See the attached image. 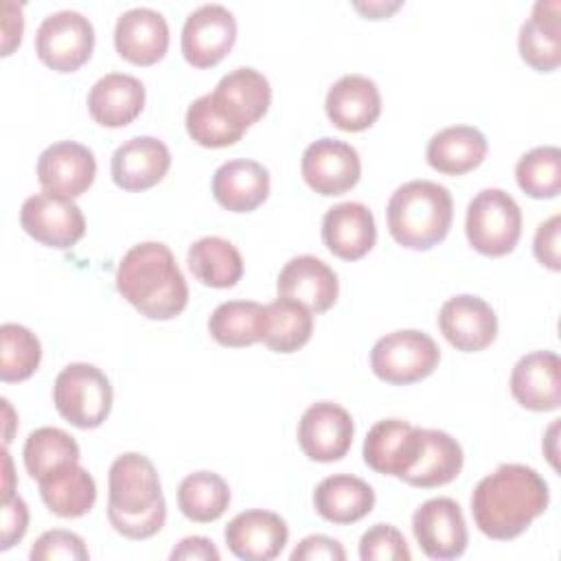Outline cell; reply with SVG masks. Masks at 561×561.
Wrapping results in <instances>:
<instances>
[{
    "label": "cell",
    "instance_id": "1",
    "mask_svg": "<svg viewBox=\"0 0 561 561\" xmlns=\"http://www.w3.org/2000/svg\"><path fill=\"white\" fill-rule=\"evenodd\" d=\"M546 480L526 465H500L471 493V515L482 535L495 541L519 537L546 508Z\"/></svg>",
    "mask_w": 561,
    "mask_h": 561
},
{
    "label": "cell",
    "instance_id": "2",
    "mask_svg": "<svg viewBox=\"0 0 561 561\" xmlns=\"http://www.w3.org/2000/svg\"><path fill=\"white\" fill-rule=\"evenodd\" d=\"M118 294L149 320H171L188 305V285L173 252L160 241L131 245L116 267Z\"/></svg>",
    "mask_w": 561,
    "mask_h": 561
},
{
    "label": "cell",
    "instance_id": "3",
    "mask_svg": "<svg viewBox=\"0 0 561 561\" xmlns=\"http://www.w3.org/2000/svg\"><path fill=\"white\" fill-rule=\"evenodd\" d=\"M107 517L127 539H149L167 522V502L153 462L136 451L121 454L107 473Z\"/></svg>",
    "mask_w": 561,
    "mask_h": 561
},
{
    "label": "cell",
    "instance_id": "4",
    "mask_svg": "<svg viewBox=\"0 0 561 561\" xmlns=\"http://www.w3.org/2000/svg\"><path fill=\"white\" fill-rule=\"evenodd\" d=\"M386 219L390 237L399 245L430 250L438 245L451 228V193L432 180L405 182L390 195Z\"/></svg>",
    "mask_w": 561,
    "mask_h": 561
},
{
    "label": "cell",
    "instance_id": "5",
    "mask_svg": "<svg viewBox=\"0 0 561 561\" xmlns=\"http://www.w3.org/2000/svg\"><path fill=\"white\" fill-rule=\"evenodd\" d=\"M112 401V383L94 364L75 362L55 377L53 403L57 412L79 430L99 427L110 416Z\"/></svg>",
    "mask_w": 561,
    "mask_h": 561
},
{
    "label": "cell",
    "instance_id": "6",
    "mask_svg": "<svg viewBox=\"0 0 561 561\" xmlns=\"http://www.w3.org/2000/svg\"><path fill=\"white\" fill-rule=\"evenodd\" d=\"M469 245L484 256H504L522 237V208L502 188H482L467 206Z\"/></svg>",
    "mask_w": 561,
    "mask_h": 561
},
{
    "label": "cell",
    "instance_id": "7",
    "mask_svg": "<svg viewBox=\"0 0 561 561\" xmlns=\"http://www.w3.org/2000/svg\"><path fill=\"white\" fill-rule=\"evenodd\" d=\"M440 362L436 342L416 329L386 333L370 348L373 373L392 386H408L430 377Z\"/></svg>",
    "mask_w": 561,
    "mask_h": 561
},
{
    "label": "cell",
    "instance_id": "8",
    "mask_svg": "<svg viewBox=\"0 0 561 561\" xmlns=\"http://www.w3.org/2000/svg\"><path fill=\"white\" fill-rule=\"evenodd\" d=\"M94 50L92 22L79 11H55L46 15L35 33L39 61L57 72L79 70Z\"/></svg>",
    "mask_w": 561,
    "mask_h": 561
},
{
    "label": "cell",
    "instance_id": "9",
    "mask_svg": "<svg viewBox=\"0 0 561 561\" xmlns=\"http://www.w3.org/2000/svg\"><path fill=\"white\" fill-rule=\"evenodd\" d=\"M20 224L28 237L55 250H68L85 234V217L81 208L72 199L46 191L24 199Z\"/></svg>",
    "mask_w": 561,
    "mask_h": 561
},
{
    "label": "cell",
    "instance_id": "10",
    "mask_svg": "<svg viewBox=\"0 0 561 561\" xmlns=\"http://www.w3.org/2000/svg\"><path fill=\"white\" fill-rule=\"evenodd\" d=\"M237 20L224 4H202L182 26V55L193 68L217 66L234 46Z\"/></svg>",
    "mask_w": 561,
    "mask_h": 561
},
{
    "label": "cell",
    "instance_id": "11",
    "mask_svg": "<svg viewBox=\"0 0 561 561\" xmlns=\"http://www.w3.org/2000/svg\"><path fill=\"white\" fill-rule=\"evenodd\" d=\"M412 533L425 557L447 561L467 550L469 533L462 508L451 497H432L412 515Z\"/></svg>",
    "mask_w": 561,
    "mask_h": 561
},
{
    "label": "cell",
    "instance_id": "12",
    "mask_svg": "<svg viewBox=\"0 0 561 561\" xmlns=\"http://www.w3.org/2000/svg\"><path fill=\"white\" fill-rule=\"evenodd\" d=\"M300 173L318 195H342L359 182L362 160L353 145L337 138H320L302 151Z\"/></svg>",
    "mask_w": 561,
    "mask_h": 561
},
{
    "label": "cell",
    "instance_id": "13",
    "mask_svg": "<svg viewBox=\"0 0 561 561\" xmlns=\"http://www.w3.org/2000/svg\"><path fill=\"white\" fill-rule=\"evenodd\" d=\"M353 416L333 401L309 405L298 421V445L309 460H342L353 445Z\"/></svg>",
    "mask_w": 561,
    "mask_h": 561
},
{
    "label": "cell",
    "instance_id": "14",
    "mask_svg": "<svg viewBox=\"0 0 561 561\" xmlns=\"http://www.w3.org/2000/svg\"><path fill=\"white\" fill-rule=\"evenodd\" d=\"M96 175L92 149L75 140H61L46 147L37 158V182L50 195L75 199L83 195Z\"/></svg>",
    "mask_w": 561,
    "mask_h": 561
},
{
    "label": "cell",
    "instance_id": "15",
    "mask_svg": "<svg viewBox=\"0 0 561 561\" xmlns=\"http://www.w3.org/2000/svg\"><path fill=\"white\" fill-rule=\"evenodd\" d=\"M438 329L445 340L462 353L484 351L497 335V316L493 307L473 294H458L443 302Z\"/></svg>",
    "mask_w": 561,
    "mask_h": 561
},
{
    "label": "cell",
    "instance_id": "16",
    "mask_svg": "<svg viewBox=\"0 0 561 561\" xmlns=\"http://www.w3.org/2000/svg\"><path fill=\"white\" fill-rule=\"evenodd\" d=\"M421 449V427L403 419L377 421L364 438V462L383 476L403 478L416 462Z\"/></svg>",
    "mask_w": 561,
    "mask_h": 561
},
{
    "label": "cell",
    "instance_id": "17",
    "mask_svg": "<svg viewBox=\"0 0 561 561\" xmlns=\"http://www.w3.org/2000/svg\"><path fill=\"white\" fill-rule=\"evenodd\" d=\"M224 539L237 559L272 561L287 546L289 528L280 515L263 508H250L228 522Z\"/></svg>",
    "mask_w": 561,
    "mask_h": 561
},
{
    "label": "cell",
    "instance_id": "18",
    "mask_svg": "<svg viewBox=\"0 0 561 561\" xmlns=\"http://www.w3.org/2000/svg\"><path fill=\"white\" fill-rule=\"evenodd\" d=\"M208 94L215 107L241 131L261 121L272 105L270 81L254 68H237L224 75Z\"/></svg>",
    "mask_w": 561,
    "mask_h": 561
},
{
    "label": "cell",
    "instance_id": "19",
    "mask_svg": "<svg viewBox=\"0 0 561 561\" xmlns=\"http://www.w3.org/2000/svg\"><path fill=\"white\" fill-rule=\"evenodd\" d=\"M280 298H291L305 305L311 313L329 311L340 291L337 274L318 256L300 254L285 263L276 278Z\"/></svg>",
    "mask_w": 561,
    "mask_h": 561
},
{
    "label": "cell",
    "instance_id": "20",
    "mask_svg": "<svg viewBox=\"0 0 561 561\" xmlns=\"http://www.w3.org/2000/svg\"><path fill=\"white\" fill-rule=\"evenodd\" d=\"M171 167L169 147L153 136H134L112 153V180L118 188L140 193L164 180Z\"/></svg>",
    "mask_w": 561,
    "mask_h": 561
},
{
    "label": "cell",
    "instance_id": "21",
    "mask_svg": "<svg viewBox=\"0 0 561 561\" xmlns=\"http://www.w3.org/2000/svg\"><path fill=\"white\" fill-rule=\"evenodd\" d=\"M513 399L533 412H550L561 405V359L552 351H533L511 370Z\"/></svg>",
    "mask_w": 561,
    "mask_h": 561
},
{
    "label": "cell",
    "instance_id": "22",
    "mask_svg": "<svg viewBox=\"0 0 561 561\" xmlns=\"http://www.w3.org/2000/svg\"><path fill=\"white\" fill-rule=\"evenodd\" d=\"M116 53L136 66H151L167 55L169 24L149 7H134L118 15L114 26Z\"/></svg>",
    "mask_w": 561,
    "mask_h": 561
},
{
    "label": "cell",
    "instance_id": "23",
    "mask_svg": "<svg viewBox=\"0 0 561 561\" xmlns=\"http://www.w3.org/2000/svg\"><path fill=\"white\" fill-rule=\"evenodd\" d=\"M322 241L331 254L344 261L366 256L377 241L373 210L362 202H342L322 217Z\"/></svg>",
    "mask_w": 561,
    "mask_h": 561
},
{
    "label": "cell",
    "instance_id": "24",
    "mask_svg": "<svg viewBox=\"0 0 561 561\" xmlns=\"http://www.w3.org/2000/svg\"><path fill=\"white\" fill-rule=\"evenodd\" d=\"M324 112L342 131H364L381 114L377 83L364 75H344L327 92Z\"/></svg>",
    "mask_w": 561,
    "mask_h": 561
},
{
    "label": "cell",
    "instance_id": "25",
    "mask_svg": "<svg viewBox=\"0 0 561 561\" xmlns=\"http://www.w3.org/2000/svg\"><path fill=\"white\" fill-rule=\"evenodd\" d=\"M213 197L230 213H252L270 195V171L256 160H228L213 173Z\"/></svg>",
    "mask_w": 561,
    "mask_h": 561
},
{
    "label": "cell",
    "instance_id": "26",
    "mask_svg": "<svg viewBox=\"0 0 561 561\" xmlns=\"http://www.w3.org/2000/svg\"><path fill=\"white\" fill-rule=\"evenodd\" d=\"M145 107V85L134 75L107 72L88 92V112L103 127H125Z\"/></svg>",
    "mask_w": 561,
    "mask_h": 561
},
{
    "label": "cell",
    "instance_id": "27",
    "mask_svg": "<svg viewBox=\"0 0 561 561\" xmlns=\"http://www.w3.org/2000/svg\"><path fill=\"white\" fill-rule=\"evenodd\" d=\"M375 506L373 486L351 473H333L320 480L313 491L316 513L331 524H355Z\"/></svg>",
    "mask_w": 561,
    "mask_h": 561
},
{
    "label": "cell",
    "instance_id": "28",
    "mask_svg": "<svg viewBox=\"0 0 561 561\" xmlns=\"http://www.w3.org/2000/svg\"><path fill=\"white\" fill-rule=\"evenodd\" d=\"M559 9V0H539L535 2L530 18L519 28V55L539 72L557 70L561 64Z\"/></svg>",
    "mask_w": 561,
    "mask_h": 561
},
{
    "label": "cell",
    "instance_id": "29",
    "mask_svg": "<svg viewBox=\"0 0 561 561\" xmlns=\"http://www.w3.org/2000/svg\"><path fill=\"white\" fill-rule=\"evenodd\" d=\"M462 462L465 454L454 436L443 430L421 427V449L416 462L401 480L419 489L443 486L460 473Z\"/></svg>",
    "mask_w": 561,
    "mask_h": 561
},
{
    "label": "cell",
    "instance_id": "30",
    "mask_svg": "<svg viewBox=\"0 0 561 561\" xmlns=\"http://www.w3.org/2000/svg\"><path fill=\"white\" fill-rule=\"evenodd\" d=\"M489 142L478 127L451 125L436 131L425 149L427 164L445 175H462L482 164Z\"/></svg>",
    "mask_w": 561,
    "mask_h": 561
},
{
    "label": "cell",
    "instance_id": "31",
    "mask_svg": "<svg viewBox=\"0 0 561 561\" xmlns=\"http://www.w3.org/2000/svg\"><path fill=\"white\" fill-rule=\"evenodd\" d=\"M37 484L46 508L64 519L85 515L96 502V482L79 462L50 471Z\"/></svg>",
    "mask_w": 561,
    "mask_h": 561
},
{
    "label": "cell",
    "instance_id": "32",
    "mask_svg": "<svg viewBox=\"0 0 561 561\" xmlns=\"http://www.w3.org/2000/svg\"><path fill=\"white\" fill-rule=\"evenodd\" d=\"M191 274L206 287L228 289L243 276L241 252L224 237H202L186 252Z\"/></svg>",
    "mask_w": 561,
    "mask_h": 561
},
{
    "label": "cell",
    "instance_id": "33",
    "mask_svg": "<svg viewBox=\"0 0 561 561\" xmlns=\"http://www.w3.org/2000/svg\"><path fill=\"white\" fill-rule=\"evenodd\" d=\"M313 333L311 311L291 300L276 298L263 305V333L261 342L274 353H294L302 348Z\"/></svg>",
    "mask_w": 561,
    "mask_h": 561
},
{
    "label": "cell",
    "instance_id": "34",
    "mask_svg": "<svg viewBox=\"0 0 561 561\" xmlns=\"http://www.w3.org/2000/svg\"><path fill=\"white\" fill-rule=\"evenodd\" d=\"M230 504V486L215 471L188 473L178 486V506L182 515L197 524L219 519Z\"/></svg>",
    "mask_w": 561,
    "mask_h": 561
},
{
    "label": "cell",
    "instance_id": "35",
    "mask_svg": "<svg viewBox=\"0 0 561 561\" xmlns=\"http://www.w3.org/2000/svg\"><path fill=\"white\" fill-rule=\"evenodd\" d=\"M208 331L221 346L239 348L261 342L263 305L254 300H228L213 309Z\"/></svg>",
    "mask_w": 561,
    "mask_h": 561
},
{
    "label": "cell",
    "instance_id": "36",
    "mask_svg": "<svg viewBox=\"0 0 561 561\" xmlns=\"http://www.w3.org/2000/svg\"><path fill=\"white\" fill-rule=\"evenodd\" d=\"M22 456H24V467L28 476L39 482L50 471L70 462H79L81 449L68 432L44 425L28 434Z\"/></svg>",
    "mask_w": 561,
    "mask_h": 561
},
{
    "label": "cell",
    "instance_id": "37",
    "mask_svg": "<svg viewBox=\"0 0 561 561\" xmlns=\"http://www.w3.org/2000/svg\"><path fill=\"white\" fill-rule=\"evenodd\" d=\"M0 379L4 383L28 379L42 362V344L37 335L15 322L0 327Z\"/></svg>",
    "mask_w": 561,
    "mask_h": 561
},
{
    "label": "cell",
    "instance_id": "38",
    "mask_svg": "<svg viewBox=\"0 0 561 561\" xmlns=\"http://www.w3.org/2000/svg\"><path fill=\"white\" fill-rule=\"evenodd\" d=\"M519 188L535 199L557 197L561 191V151L543 145L526 151L515 164Z\"/></svg>",
    "mask_w": 561,
    "mask_h": 561
},
{
    "label": "cell",
    "instance_id": "39",
    "mask_svg": "<svg viewBox=\"0 0 561 561\" xmlns=\"http://www.w3.org/2000/svg\"><path fill=\"white\" fill-rule=\"evenodd\" d=\"M186 131L188 136L208 149H221L239 142L245 131L234 127L213 103L210 94L197 96L186 110Z\"/></svg>",
    "mask_w": 561,
    "mask_h": 561
},
{
    "label": "cell",
    "instance_id": "40",
    "mask_svg": "<svg viewBox=\"0 0 561 561\" xmlns=\"http://www.w3.org/2000/svg\"><path fill=\"white\" fill-rule=\"evenodd\" d=\"M362 561H410L412 552L405 537L392 524H375L359 539Z\"/></svg>",
    "mask_w": 561,
    "mask_h": 561
},
{
    "label": "cell",
    "instance_id": "41",
    "mask_svg": "<svg viewBox=\"0 0 561 561\" xmlns=\"http://www.w3.org/2000/svg\"><path fill=\"white\" fill-rule=\"evenodd\" d=\"M28 557H31V561H55V559L85 561L90 557V552L85 548V541L77 533L55 528V530H46L44 535L37 537Z\"/></svg>",
    "mask_w": 561,
    "mask_h": 561
},
{
    "label": "cell",
    "instance_id": "42",
    "mask_svg": "<svg viewBox=\"0 0 561 561\" xmlns=\"http://www.w3.org/2000/svg\"><path fill=\"white\" fill-rule=\"evenodd\" d=\"M2 533H0V550H9L15 546L28 528V506L20 495L2 500Z\"/></svg>",
    "mask_w": 561,
    "mask_h": 561
},
{
    "label": "cell",
    "instance_id": "43",
    "mask_svg": "<svg viewBox=\"0 0 561 561\" xmlns=\"http://www.w3.org/2000/svg\"><path fill=\"white\" fill-rule=\"evenodd\" d=\"M559 234H561V217L552 215L546 221L537 226L533 252L541 265H546L552 272H559Z\"/></svg>",
    "mask_w": 561,
    "mask_h": 561
},
{
    "label": "cell",
    "instance_id": "44",
    "mask_svg": "<svg viewBox=\"0 0 561 561\" xmlns=\"http://www.w3.org/2000/svg\"><path fill=\"white\" fill-rule=\"evenodd\" d=\"M291 561H344L346 559V550L337 539H331L327 535H309L305 537L289 554Z\"/></svg>",
    "mask_w": 561,
    "mask_h": 561
},
{
    "label": "cell",
    "instance_id": "45",
    "mask_svg": "<svg viewBox=\"0 0 561 561\" xmlns=\"http://www.w3.org/2000/svg\"><path fill=\"white\" fill-rule=\"evenodd\" d=\"M217 546L202 535L184 537L169 554L171 561H219Z\"/></svg>",
    "mask_w": 561,
    "mask_h": 561
},
{
    "label": "cell",
    "instance_id": "46",
    "mask_svg": "<svg viewBox=\"0 0 561 561\" xmlns=\"http://www.w3.org/2000/svg\"><path fill=\"white\" fill-rule=\"evenodd\" d=\"M24 18L22 7L15 2H4V18H2V57L11 55L15 46L22 42Z\"/></svg>",
    "mask_w": 561,
    "mask_h": 561
},
{
    "label": "cell",
    "instance_id": "47",
    "mask_svg": "<svg viewBox=\"0 0 561 561\" xmlns=\"http://www.w3.org/2000/svg\"><path fill=\"white\" fill-rule=\"evenodd\" d=\"M2 500H9V497H13L15 493V489H13V484H15V476H13V462H11V456H9V449L4 447L2 449Z\"/></svg>",
    "mask_w": 561,
    "mask_h": 561
},
{
    "label": "cell",
    "instance_id": "48",
    "mask_svg": "<svg viewBox=\"0 0 561 561\" xmlns=\"http://www.w3.org/2000/svg\"><path fill=\"white\" fill-rule=\"evenodd\" d=\"M399 7H401V2H392V4H386V2L355 4V9L362 11V13H366L370 20H381V18H386L390 11H394V9H399Z\"/></svg>",
    "mask_w": 561,
    "mask_h": 561
},
{
    "label": "cell",
    "instance_id": "49",
    "mask_svg": "<svg viewBox=\"0 0 561 561\" xmlns=\"http://www.w3.org/2000/svg\"><path fill=\"white\" fill-rule=\"evenodd\" d=\"M2 408H4V419H7V430H4V447L11 443L13 436V408L9 403V399H2Z\"/></svg>",
    "mask_w": 561,
    "mask_h": 561
}]
</instances>
